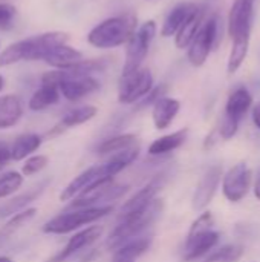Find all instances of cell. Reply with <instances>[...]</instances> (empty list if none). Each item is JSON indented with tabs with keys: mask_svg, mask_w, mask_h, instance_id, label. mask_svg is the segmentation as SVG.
<instances>
[{
	"mask_svg": "<svg viewBox=\"0 0 260 262\" xmlns=\"http://www.w3.org/2000/svg\"><path fill=\"white\" fill-rule=\"evenodd\" d=\"M164 92H166V86H158V88L152 89V91L141 100L139 107H146V106H149V104H155L159 98L164 97Z\"/></svg>",
	"mask_w": 260,
	"mask_h": 262,
	"instance_id": "obj_34",
	"label": "cell"
},
{
	"mask_svg": "<svg viewBox=\"0 0 260 262\" xmlns=\"http://www.w3.org/2000/svg\"><path fill=\"white\" fill-rule=\"evenodd\" d=\"M17 9L11 3H0V29H11L14 25Z\"/></svg>",
	"mask_w": 260,
	"mask_h": 262,
	"instance_id": "obj_33",
	"label": "cell"
},
{
	"mask_svg": "<svg viewBox=\"0 0 260 262\" xmlns=\"http://www.w3.org/2000/svg\"><path fill=\"white\" fill-rule=\"evenodd\" d=\"M202 21H204V9L196 5L193 11L188 14V17L185 18V21L182 23V26L179 28V31L175 34V45L178 49L188 48V45L198 34L199 28L202 26Z\"/></svg>",
	"mask_w": 260,
	"mask_h": 262,
	"instance_id": "obj_14",
	"label": "cell"
},
{
	"mask_svg": "<svg viewBox=\"0 0 260 262\" xmlns=\"http://www.w3.org/2000/svg\"><path fill=\"white\" fill-rule=\"evenodd\" d=\"M23 184V175L12 170L0 175V200L17 192Z\"/></svg>",
	"mask_w": 260,
	"mask_h": 262,
	"instance_id": "obj_29",
	"label": "cell"
},
{
	"mask_svg": "<svg viewBox=\"0 0 260 262\" xmlns=\"http://www.w3.org/2000/svg\"><path fill=\"white\" fill-rule=\"evenodd\" d=\"M253 3L254 0H234L230 9L228 34L233 40V48L227 66L228 74H234L242 66L248 54L251 20H253Z\"/></svg>",
	"mask_w": 260,
	"mask_h": 262,
	"instance_id": "obj_2",
	"label": "cell"
},
{
	"mask_svg": "<svg viewBox=\"0 0 260 262\" xmlns=\"http://www.w3.org/2000/svg\"><path fill=\"white\" fill-rule=\"evenodd\" d=\"M101 235H103V227H100V226H92V227H87L86 230H81V232L75 233L67 241L64 249L58 255H55L49 262H63L64 259H67L69 256L75 255L77 252L92 246L95 241H98L101 238Z\"/></svg>",
	"mask_w": 260,
	"mask_h": 262,
	"instance_id": "obj_11",
	"label": "cell"
},
{
	"mask_svg": "<svg viewBox=\"0 0 260 262\" xmlns=\"http://www.w3.org/2000/svg\"><path fill=\"white\" fill-rule=\"evenodd\" d=\"M0 262H12V259L8 256H0Z\"/></svg>",
	"mask_w": 260,
	"mask_h": 262,
	"instance_id": "obj_39",
	"label": "cell"
},
{
	"mask_svg": "<svg viewBox=\"0 0 260 262\" xmlns=\"http://www.w3.org/2000/svg\"><path fill=\"white\" fill-rule=\"evenodd\" d=\"M67 41H69V35L61 31H51L15 41L0 54V68L11 66L18 61L44 60V57L52 49L67 45Z\"/></svg>",
	"mask_w": 260,
	"mask_h": 262,
	"instance_id": "obj_1",
	"label": "cell"
},
{
	"mask_svg": "<svg viewBox=\"0 0 260 262\" xmlns=\"http://www.w3.org/2000/svg\"><path fill=\"white\" fill-rule=\"evenodd\" d=\"M254 193H256V198L260 200V172H259V175H257L256 184H254Z\"/></svg>",
	"mask_w": 260,
	"mask_h": 262,
	"instance_id": "obj_38",
	"label": "cell"
},
{
	"mask_svg": "<svg viewBox=\"0 0 260 262\" xmlns=\"http://www.w3.org/2000/svg\"><path fill=\"white\" fill-rule=\"evenodd\" d=\"M218 241H219V233L213 230L198 233L195 236H187L184 261L192 262L202 258L218 244Z\"/></svg>",
	"mask_w": 260,
	"mask_h": 262,
	"instance_id": "obj_13",
	"label": "cell"
},
{
	"mask_svg": "<svg viewBox=\"0 0 260 262\" xmlns=\"http://www.w3.org/2000/svg\"><path fill=\"white\" fill-rule=\"evenodd\" d=\"M164 183H166V177L164 175H159V177L153 178L150 183H147L129 201H126V204L121 209V212H123L121 216L129 215V213H133V212H138V210H143L144 207H147L155 200L156 193L161 190V187L164 186Z\"/></svg>",
	"mask_w": 260,
	"mask_h": 262,
	"instance_id": "obj_12",
	"label": "cell"
},
{
	"mask_svg": "<svg viewBox=\"0 0 260 262\" xmlns=\"http://www.w3.org/2000/svg\"><path fill=\"white\" fill-rule=\"evenodd\" d=\"M164 210V203L162 200H153L147 207H144L143 210L129 213L121 216L120 224L115 227V230L110 233L109 241H107V247L112 249H118L123 244H126L127 241H130L132 238H135L136 235H141L144 230H147L162 213Z\"/></svg>",
	"mask_w": 260,
	"mask_h": 262,
	"instance_id": "obj_3",
	"label": "cell"
},
{
	"mask_svg": "<svg viewBox=\"0 0 260 262\" xmlns=\"http://www.w3.org/2000/svg\"><path fill=\"white\" fill-rule=\"evenodd\" d=\"M152 246V238H139L133 241H127L121 247L116 249L112 262H135L136 258L144 255Z\"/></svg>",
	"mask_w": 260,
	"mask_h": 262,
	"instance_id": "obj_22",
	"label": "cell"
},
{
	"mask_svg": "<svg viewBox=\"0 0 260 262\" xmlns=\"http://www.w3.org/2000/svg\"><path fill=\"white\" fill-rule=\"evenodd\" d=\"M155 35H156V23L153 20L143 23L139 26V29L132 34V37L127 41L123 74H129V72L141 68L143 61L146 60V57L149 54V49H150V45H152Z\"/></svg>",
	"mask_w": 260,
	"mask_h": 262,
	"instance_id": "obj_7",
	"label": "cell"
},
{
	"mask_svg": "<svg viewBox=\"0 0 260 262\" xmlns=\"http://www.w3.org/2000/svg\"><path fill=\"white\" fill-rule=\"evenodd\" d=\"M236 235L241 238H251L254 235V226L251 224H238L236 226Z\"/></svg>",
	"mask_w": 260,
	"mask_h": 262,
	"instance_id": "obj_36",
	"label": "cell"
},
{
	"mask_svg": "<svg viewBox=\"0 0 260 262\" xmlns=\"http://www.w3.org/2000/svg\"><path fill=\"white\" fill-rule=\"evenodd\" d=\"M215 226V218L210 212H204L190 227V232H188V236H195L198 233H204V232H208L211 230V227Z\"/></svg>",
	"mask_w": 260,
	"mask_h": 262,
	"instance_id": "obj_31",
	"label": "cell"
},
{
	"mask_svg": "<svg viewBox=\"0 0 260 262\" xmlns=\"http://www.w3.org/2000/svg\"><path fill=\"white\" fill-rule=\"evenodd\" d=\"M3 84H5V80H3V77L0 75V91L3 89Z\"/></svg>",
	"mask_w": 260,
	"mask_h": 262,
	"instance_id": "obj_40",
	"label": "cell"
},
{
	"mask_svg": "<svg viewBox=\"0 0 260 262\" xmlns=\"http://www.w3.org/2000/svg\"><path fill=\"white\" fill-rule=\"evenodd\" d=\"M239 121L238 118L234 117H230V115H224L222 121H221V126H219V134L224 140H231L238 129H239Z\"/></svg>",
	"mask_w": 260,
	"mask_h": 262,
	"instance_id": "obj_32",
	"label": "cell"
},
{
	"mask_svg": "<svg viewBox=\"0 0 260 262\" xmlns=\"http://www.w3.org/2000/svg\"><path fill=\"white\" fill-rule=\"evenodd\" d=\"M11 161V147L6 143L0 141V170L6 167Z\"/></svg>",
	"mask_w": 260,
	"mask_h": 262,
	"instance_id": "obj_35",
	"label": "cell"
},
{
	"mask_svg": "<svg viewBox=\"0 0 260 262\" xmlns=\"http://www.w3.org/2000/svg\"><path fill=\"white\" fill-rule=\"evenodd\" d=\"M112 212H113L112 206L74 209L70 212H64V213L52 218L51 221H48L43 226V232L51 233V235H66V233H70V232L80 229L81 226L92 224V223L107 216Z\"/></svg>",
	"mask_w": 260,
	"mask_h": 262,
	"instance_id": "obj_5",
	"label": "cell"
},
{
	"mask_svg": "<svg viewBox=\"0 0 260 262\" xmlns=\"http://www.w3.org/2000/svg\"><path fill=\"white\" fill-rule=\"evenodd\" d=\"M23 115V104L17 95L0 97V129H8L17 124Z\"/></svg>",
	"mask_w": 260,
	"mask_h": 262,
	"instance_id": "obj_18",
	"label": "cell"
},
{
	"mask_svg": "<svg viewBox=\"0 0 260 262\" xmlns=\"http://www.w3.org/2000/svg\"><path fill=\"white\" fill-rule=\"evenodd\" d=\"M136 15L123 14L98 23L87 35V41L98 49H113L129 41L136 31Z\"/></svg>",
	"mask_w": 260,
	"mask_h": 262,
	"instance_id": "obj_4",
	"label": "cell"
},
{
	"mask_svg": "<svg viewBox=\"0 0 260 262\" xmlns=\"http://www.w3.org/2000/svg\"><path fill=\"white\" fill-rule=\"evenodd\" d=\"M253 121H254V124L260 129V103H257L254 106V109H253Z\"/></svg>",
	"mask_w": 260,
	"mask_h": 262,
	"instance_id": "obj_37",
	"label": "cell"
},
{
	"mask_svg": "<svg viewBox=\"0 0 260 262\" xmlns=\"http://www.w3.org/2000/svg\"><path fill=\"white\" fill-rule=\"evenodd\" d=\"M187 135H188V129H181V130H176L173 134L164 135V137L155 140L150 144L149 154L152 157H161V155L170 154V152L176 150L178 147H181L185 143Z\"/></svg>",
	"mask_w": 260,
	"mask_h": 262,
	"instance_id": "obj_19",
	"label": "cell"
},
{
	"mask_svg": "<svg viewBox=\"0 0 260 262\" xmlns=\"http://www.w3.org/2000/svg\"><path fill=\"white\" fill-rule=\"evenodd\" d=\"M41 146V137L37 134H23L17 137L11 146V160L21 161L26 157H29L32 152H35Z\"/></svg>",
	"mask_w": 260,
	"mask_h": 262,
	"instance_id": "obj_23",
	"label": "cell"
},
{
	"mask_svg": "<svg viewBox=\"0 0 260 262\" xmlns=\"http://www.w3.org/2000/svg\"><path fill=\"white\" fill-rule=\"evenodd\" d=\"M37 213V209H25L18 213H15L0 230V238H8L11 235H14L15 232H18L21 227H25Z\"/></svg>",
	"mask_w": 260,
	"mask_h": 262,
	"instance_id": "obj_27",
	"label": "cell"
},
{
	"mask_svg": "<svg viewBox=\"0 0 260 262\" xmlns=\"http://www.w3.org/2000/svg\"><path fill=\"white\" fill-rule=\"evenodd\" d=\"M138 143V137L133 134H123V135H116L112 137L106 141H103L98 147V154L100 155H113L116 152H121L133 144Z\"/></svg>",
	"mask_w": 260,
	"mask_h": 262,
	"instance_id": "obj_26",
	"label": "cell"
},
{
	"mask_svg": "<svg viewBox=\"0 0 260 262\" xmlns=\"http://www.w3.org/2000/svg\"><path fill=\"white\" fill-rule=\"evenodd\" d=\"M221 40H222V20L221 17L215 15L208 18L205 23H202L198 34L188 45V52H187L188 61L196 68L202 66L207 57L210 55V52L219 46Z\"/></svg>",
	"mask_w": 260,
	"mask_h": 262,
	"instance_id": "obj_6",
	"label": "cell"
},
{
	"mask_svg": "<svg viewBox=\"0 0 260 262\" xmlns=\"http://www.w3.org/2000/svg\"><path fill=\"white\" fill-rule=\"evenodd\" d=\"M60 100V91L55 84H48V83H41V86L32 94V97L29 98V109L34 112L38 111H44L49 106L57 104Z\"/></svg>",
	"mask_w": 260,
	"mask_h": 262,
	"instance_id": "obj_20",
	"label": "cell"
},
{
	"mask_svg": "<svg viewBox=\"0 0 260 262\" xmlns=\"http://www.w3.org/2000/svg\"><path fill=\"white\" fill-rule=\"evenodd\" d=\"M48 161H49V160H48V157H44V155H34V157H29V158L25 161L23 167H21V173H23L25 177H32V175L41 172V170L48 166Z\"/></svg>",
	"mask_w": 260,
	"mask_h": 262,
	"instance_id": "obj_30",
	"label": "cell"
},
{
	"mask_svg": "<svg viewBox=\"0 0 260 262\" xmlns=\"http://www.w3.org/2000/svg\"><path fill=\"white\" fill-rule=\"evenodd\" d=\"M179 109H181V103L178 100L169 98V97L159 98L153 104V111H152V118H153L155 127L159 130L167 129L176 118Z\"/></svg>",
	"mask_w": 260,
	"mask_h": 262,
	"instance_id": "obj_15",
	"label": "cell"
},
{
	"mask_svg": "<svg viewBox=\"0 0 260 262\" xmlns=\"http://www.w3.org/2000/svg\"><path fill=\"white\" fill-rule=\"evenodd\" d=\"M95 115H97V107H95V106H90V104L80 106V107H75V109L69 111V112L61 118V121L58 123V126H60L63 130H66V129H69V127H75V126L84 124L86 121L92 120Z\"/></svg>",
	"mask_w": 260,
	"mask_h": 262,
	"instance_id": "obj_25",
	"label": "cell"
},
{
	"mask_svg": "<svg viewBox=\"0 0 260 262\" xmlns=\"http://www.w3.org/2000/svg\"><path fill=\"white\" fill-rule=\"evenodd\" d=\"M244 255V247L238 244H228L215 250L205 262H236Z\"/></svg>",
	"mask_w": 260,
	"mask_h": 262,
	"instance_id": "obj_28",
	"label": "cell"
},
{
	"mask_svg": "<svg viewBox=\"0 0 260 262\" xmlns=\"http://www.w3.org/2000/svg\"><path fill=\"white\" fill-rule=\"evenodd\" d=\"M195 6L196 5H193V3H181V5L175 6L162 23L161 35L162 37H173L179 31V28L182 26V23L185 21V18L188 17V14L193 11Z\"/></svg>",
	"mask_w": 260,
	"mask_h": 262,
	"instance_id": "obj_21",
	"label": "cell"
},
{
	"mask_svg": "<svg viewBox=\"0 0 260 262\" xmlns=\"http://www.w3.org/2000/svg\"><path fill=\"white\" fill-rule=\"evenodd\" d=\"M251 187V170L247 163H239L231 167L224 180H222V190L228 201L239 203L245 198Z\"/></svg>",
	"mask_w": 260,
	"mask_h": 262,
	"instance_id": "obj_9",
	"label": "cell"
},
{
	"mask_svg": "<svg viewBox=\"0 0 260 262\" xmlns=\"http://www.w3.org/2000/svg\"><path fill=\"white\" fill-rule=\"evenodd\" d=\"M83 60V54L67 45H63V46H58L55 49H52L46 57H44V61L55 68V69H70L72 66H75L77 63H80Z\"/></svg>",
	"mask_w": 260,
	"mask_h": 262,
	"instance_id": "obj_16",
	"label": "cell"
},
{
	"mask_svg": "<svg viewBox=\"0 0 260 262\" xmlns=\"http://www.w3.org/2000/svg\"><path fill=\"white\" fill-rule=\"evenodd\" d=\"M153 89L152 72L146 68H139L129 74H123L118 86V101L123 104H132L143 100Z\"/></svg>",
	"mask_w": 260,
	"mask_h": 262,
	"instance_id": "obj_8",
	"label": "cell"
},
{
	"mask_svg": "<svg viewBox=\"0 0 260 262\" xmlns=\"http://www.w3.org/2000/svg\"><path fill=\"white\" fill-rule=\"evenodd\" d=\"M251 104H253L251 94L245 88H241L230 95L227 106H225V115H230V117L241 120L242 115L251 107Z\"/></svg>",
	"mask_w": 260,
	"mask_h": 262,
	"instance_id": "obj_24",
	"label": "cell"
},
{
	"mask_svg": "<svg viewBox=\"0 0 260 262\" xmlns=\"http://www.w3.org/2000/svg\"><path fill=\"white\" fill-rule=\"evenodd\" d=\"M48 183H49V180H44L38 186L29 189L28 192H25V193H21L18 196H14L11 201H8L6 204H3L0 207V216H8V215H14V213H18V212L25 210L28 204L35 201L43 193V190L46 189Z\"/></svg>",
	"mask_w": 260,
	"mask_h": 262,
	"instance_id": "obj_17",
	"label": "cell"
},
{
	"mask_svg": "<svg viewBox=\"0 0 260 262\" xmlns=\"http://www.w3.org/2000/svg\"><path fill=\"white\" fill-rule=\"evenodd\" d=\"M221 178H222V167L219 164L211 166L204 173V177L201 178V181H199V184L196 187V192H195L193 201H192L193 203V209L196 212L204 210L211 203V200L216 195V190H218V186L221 183Z\"/></svg>",
	"mask_w": 260,
	"mask_h": 262,
	"instance_id": "obj_10",
	"label": "cell"
}]
</instances>
